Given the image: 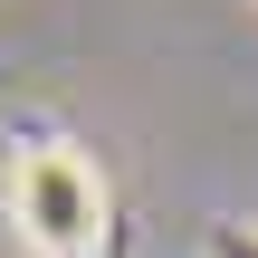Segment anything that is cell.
<instances>
[{
    "label": "cell",
    "mask_w": 258,
    "mask_h": 258,
    "mask_svg": "<svg viewBox=\"0 0 258 258\" xmlns=\"http://www.w3.org/2000/svg\"><path fill=\"white\" fill-rule=\"evenodd\" d=\"M0 201H10V230L38 258H96V239H105V172L77 144H29L10 163Z\"/></svg>",
    "instance_id": "obj_1"
}]
</instances>
